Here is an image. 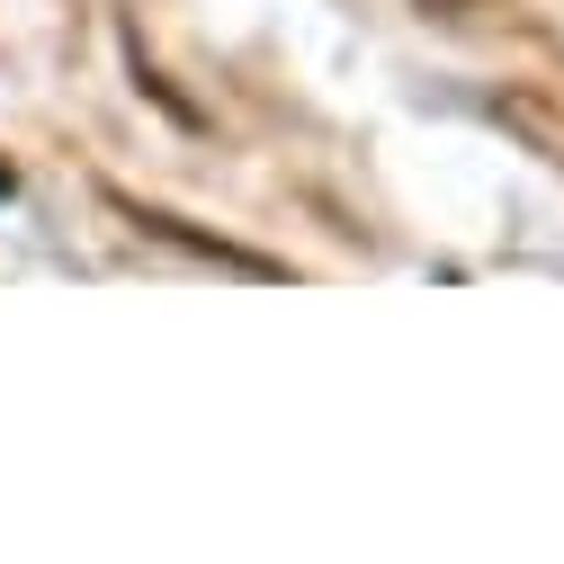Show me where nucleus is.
<instances>
[{"mask_svg": "<svg viewBox=\"0 0 564 564\" xmlns=\"http://www.w3.org/2000/svg\"><path fill=\"white\" fill-rule=\"evenodd\" d=\"M412 10H421V19H448V28H466V19H484V10H492V0H412Z\"/></svg>", "mask_w": 564, "mask_h": 564, "instance_id": "1", "label": "nucleus"}, {"mask_svg": "<svg viewBox=\"0 0 564 564\" xmlns=\"http://www.w3.org/2000/svg\"><path fill=\"white\" fill-rule=\"evenodd\" d=\"M0 197H10V171H0Z\"/></svg>", "mask_w": 564, "mask_h": 564, "instance_id": "2", "label": "nucleus"}]
</instances>
